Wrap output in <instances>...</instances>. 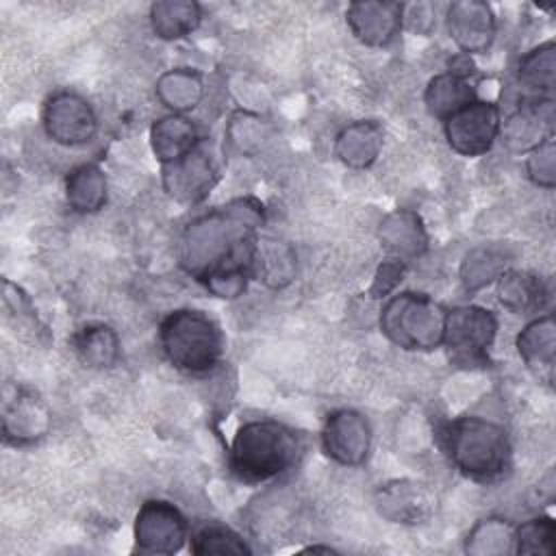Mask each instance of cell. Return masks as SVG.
Returning <instances> with one entry per match:
<instances>
[{
    "mask_svg": "<svg viewBox=\"0 0 556 556\" xmlns=\"http://www.w3.org/2000/svg\"><path fill=\"white\" fill-rule=\"evenodd\" d=\"M263 224L265 206L252 195L215 206L185 226L178 263L195 280L226 265H248L250 248Z\"/></svg>",
    "mask_w": 556,
    "mask_h": 556,
    "instance_id": "1",
    "label": "cell"
},
{
    "mask_svg": "<svg viewBox=\"0 0 556 556\" xmlns=\"http://www.w3.org/2000/svg\"><path fill=\"white\" fill-rule=\"evenodd\" d=\"M439 443L450 463L473 482H497L513 465L508 430L486 417L460 415L439 428Z\"/></svg>",
    "mask_w": 556,
    "mask_h": 556,
    "instance_id": "2",
    "label": "cell"
},
{
    "mask_svg": "<svg viewBox=\"0 0 556 556\" xmlns=\"http://www.w3.org/2000/svg\"><path fill=\"white\" fill-rule=\"evenodd\" d=\"M302 439L269 417L243 421L228 447V469L245 484H263L291 471L302 456Z\"/></svg>",
    "mask_w": 556,
    "mask_h": 556,
    "instance_id": "3",
    "label": "cell"
},
{
    "mask_svg": "<svg viewBox=\"0 0 556 556\" xmlns=\"http://www.w3.org/2000/svg\"><path fill=\"white\" fill-rule=\"evenodd\" d=\"M159 345L167 363L189 376L211 374L224 358L219 324L198 308H176L159 324Z\"/></svg>",
    "mask_w": 556,
    "mask_h": 556,
    "instance_id": "4",
    "label": "cell"
},
{
    "mask_svg": "<svg viewBox=\"0 0 556 556\" xmlns=\"http://www.w3.org/2000/svg\"><path fill=\"white\" fill-rule=\"evenodd\" d=\"M445 313L447 308L426 293L400 291L382 304L378 326L395 348L430 352L443 343Z\"/></svg>",
    "mask_w": 556,
    "mask_h": 556,
    "instance_id": "5",
    "label": "cell"
},
{
    "mask_svg": "<svg viewBox=\"0 0 556 556\" xmlns=\"http://www.w3.org/2000/svg\"><path fill=\"white\" fill-rule=\"evenodd\" d=\"M495 337L497 317L480 304H460L445 313L441 348H445L450 361L458 367H484Z\"/></svg>",
    "mask_w": 556,
    "mask_h": 556,
    "instance_id": "6",
    "label": "cell"
},
{
    "mask_svg": "<svg viewBox=\"0 0 556 556\" xmlns=\"http://www.w3.org/2000/svg\"><path fill=\"white\" fill-rule=\"evenodd\" d=\"M2 439L9 445L24 447L46 439L52 430V410L48 402L30 387L7 382L2 389Z\"/></svg>",
    "mask_w": 556,
    "mask_h": 556,
    "instance_id": "7",
    "label": "cell"
},
{
    "mask_svg": "<svg viewBox=\"0 0 556 556\" xmlns=\"http://www.w3.org/2000/svg\"><path fill=\"white\" fill-rule=\"evenodd\" d=\"M41 126L50 141L63 148H80L96 137L98 115L85 96L59 89L43 102Z\"/></svg>",
    "mask_w": 556,
    "mask_h": 556,
    "instance_id": "8",
    "label": "cell"
},
{
    "mask_svg": "<svg viewBox=\"0 0 556 556\" xmlns=\"http://www.w3.org/2000/svg\"><path fill=\"white\" fill-rule=\"evenodd\" d=\"M132 536L143 554H176L189 541V521L176 504L152 497L139 506Z\"/></svg>",
    "mask_w": 556,
    "mask_h": 556,
    "instance_id": "9",
    "label": "cell"
},
{
    "mask_svg": "<svg viewBox=\"0 0 556 556\" xmlns=\"http://www.w3.org/2000/svg\"><path fill=\"white\" fill-rule=\"evenodd\" d=\"M502 111L489 100H471L447 119H443V135L447 146L460 156L486 154L500 137Z\"/></svg>",
    "mask_w": 556,
    "mask_h": 556,
    "instance_id": "10",
    "label": "cell"
},
{
    "mask_svg": "<svg viewBox=\"0 0 556 556\" xmlns=\"http://www.w3.org/2000/svg\"><path fill=\"white\" fill-rule=\"evenodd\" d=\"M374 430L369 419L354 408H337L326 415L319 443L324 454L343 467H361L371 454Z\"/></svg>",
    "mask_w": 556,
    "mask_h": 556,
    "instance_id": "11",
    "label": "cell"
},
{
    "mask_svg": "<svg viewBox=\"0 0 556 556\" xmlns=\"http://www.w3.org/2000/svg\"><path fill=\"white\" fill-rule=\"evenodd\" d=\"M217 180L219 167L204 141L178 161L161 165L163 191L178 204H200L213 191Z\"/></svg>",
    "mask_w": 556,
    "mask_h": 556,
    "instance_id": "12",
    "label": "cell"
},
{
    "mask_svg": "<svg viewBox=\"0 0 556 556\" xmlns=\"http://www.w3.org/2000/svg\"><path fill=\"white\" fill-rule=\"evenodd\" d=\"M554 137V98H523L519 106L502 119L500 141L519 154Z\"/></svg>",
    "mask_w": 556,
    "mask_h": 556,
    "instance_id": "13",
    "label": "cell"
},
{
    "mask_svg": "<svg viewBox=\"0 0 556 556\" xmlns=\"http://www.w3.org/2000/svg\"><path fill=\"white\" fill-rule=\"evenodd\" d=\"M445 28L463 54H482L491 48L497 22L491 4L482 0H456L445 9Z\"/></svg>",
    "mask_w": 556,
    "mask_h": 556,
    "instance_id": "14",
    "label": "cell"
},
{
    "mask_svg": "<svg viewBox=\"0 0 556 556\" xmlns=\"http://www.w3.org/2000/svg\"><path fill=\"white\" fill-rule=\"evenodd\" d=\"M404 4L389 0H356L345 9V22L354 39L367 48H387L395 41L402 24Z\"/></svg>",
    "mask_w": 556,
    "mask_h": 556,
    "instance_id": "15",
    "label": "cell"
},
{
    "mask_svg": "<svg viewBox=\"0 0 556 556\" xmlns=\"http://www.w3.org/2000/svg\"><path fill=\"white\" fill-rule=\"evenodd\" d=\"M376 508L380 517L391 523L417 526L430 517L434 500L426 484L408 478H397L376 489Z\"/></svg>",
    "mask_w": 556,
    "mask_h": 556,
    "instance_id": "16",
    "label": "cell"
},
{
    "mask_svg": "<svg viewBox=\"0 0 556 556\" xmlns=\"http://www.w3.org/2000/svg\"><path fill=\"white\" fill-rule=\"evenodd\" d=\"M250 278L258 280L267 289H285L293 282L298 271L295 250L276 237H265L258 232L248 256Z\"/></svg>",
    "mask_w": 556,
    "mask_h": 556,
    "instance_id": "17",
    "label": "cell"
},
{
    "mask_svg": "<svg viewBox=\"0 0 556 556\" xmlns=\"http://www.w3.org/2000/svg\"><path fill=\"white\" fill-rule=\"evenodd\" d=\"M378 237L389 252V258L408 263L421 256L428 248V232L421 217L410 208H395L382 222Z\"/></svg>",
    "mask_w": 556,
    "mask_h": 556,
    "instance_id": "18",
    "label": "cell"
},
{
    "mask_svg": "<svg viewBox=\"0 0 556 556\" xmlns=\"http://www.w3.org/2000/svg\"><path fill=\"white\" fill-rule=\"evenodd\" d=\"M515 348L523 365L536 376L552 380L556 361V324L554 315L545 313L528 321L515 339Z\"/></svg>",
    "mask_w": 556,
    "mask_h": 556,
    "instance_id": "19",
    "label": "cell"
},
{
    "mask_svg": "<svg viewBox=\"0 0 556 556\" xmlns=\"http://www.w3.org/2000/svg\"><path fill=\"white\" fill-rule=\"evenodd\" d=\"M495 293L500 304L517 315L539 313L549 302V287L539 274L513 267L495 280Z\"/></svg>",
    "mask_w": 556,
    "mask_h": 556,
    "instance_id": "20",
    "label": "cell"
},
{
    "mask_svg": "<svg viewBox=\"0 0 556 556\" xmlns=\"http://www.w3.org/2000/svg\"><path fill=\"white\" fill-rule=\"evenodd\" d=\"M384 128L376 119H356L334 137L337 159L352 169L369 167L382 152Z\"/></svg>",
    "mask_w": 556,
    "mask_h": 556,
    "instance_id": "21",
    "label": "cell"
},
{
    "mask_svg": "<svg viewBox=\"0 0 556 556\" xmlns=\"http://www.w3.org/2000/svg\"><path fill=\"white\" fill-rule=\"evenodd\" d=\"M202 141L198 126L187 115L167 113L150 126V148L161 165L174 163Z\"/></svg>",
    "mask_w": 556,
    "mask_h": 556,
    "instance_id": "22",
    "label": "cell"
},
{
    "mask_svg": "<svg viewBox=\"0 0 556 556\" xmlns=\"http://www.w3.org/2000/svg\"><path fill=\"white\" fill-rule=\"evenodd\" d=\"M65 202L74 213L91 215L104 208L109 200L106 174L96 163H80L72 167L63 180Z\"/></svg>",
    "mask_w": 556,
    "mask_h": 556,
    "instance_id": "23",
    "label": "cell"
},
{
    "mask_svg": "<svg viewBox=\"0 0 556 556\" xmlns=\"http://www.w3.org/2000/svg\"><path fill=\"white\" fill-rule=\"evenodd\" d=\"M70 348L78 363L89 369H109L117 363L119 358V334L102 321L85 324L78 328L72 339Z\"/></svg>",
    "mask_w": 556,
    "mask_h": 556,
    "instance_id": "24",
    "label": "cell"
},
{
    "mask_svg": "<svg viewBox=\"0 0 556 556\" xmlns=\"http://www.w3.org/2000/svg\"><path fill=\"white\" fill-rule=\"evenodd\" d=\"M156 100L176 115L193 111L204 98V78L193 67H172L156 78Z\"/></svg>",
    "mask_w": 556,
    "mask_h": 556,
    "instance_id": "25",
    "label": "cell"
},
{
    "mask_svg": "<svg viewBox=\"0 0 556 556\" xmlns=\"http://www.w3.org/2000/svg\"><path fill=\"white\" fill-rule=\"evenodd\" d=\"M478 93L471 85V80L463 74H456L452 70L441 72L428 80V87L424 91V104L426 111L437 119H447L452 113L476 100Z\"/></svg>",
    "mask_w": 556,
    "mask_h": 556,
    "instance_id": "26",
    "label": "cell"
},
{
    "mask_svg": "<svg viewBox=\"0 0 556 556\" xmlns=\"http://www.w3.org/2000/svg\"><path fill=\"white\" fill-rule=\"evenodd\" d=\"M150 28L163 41H178L202 22V7L195 0H159L150 4Z\"/></svg>",
    "mask_w": 556,
    "mask_h": 556,
    "instance_id": "27",
    "label": "cell"
},
{
    "mask_svg": "<svg viewBox=\"0 0 556 556\" xmlns=\"http://www.w3.org/2000/svg\"><path fill=\"white\" fill-rule=\"evenodd\" d=\"M517 80L526 89V98H552L556 85V43L552 39L519 59Z\"/></svg>",
    "mask_w": 556,
    "mask_h": 556,
    "instance_id": "28",
    "label": "cell"
},
{
    "mask_svg": "<svg viewBox=\"0 0 556 556\" xmlns=\"http://www.w3.org/2000/svg\"><path fill=\"white\" fill-rule=\"evenodd\" d=\"M269 124L254 111L237 109L224 126V150L232 156H256L269 141Z\"/></svg>",
    "mask_w": 556,
    "mask_h": 556,
    "instance_id": "29",
    "label": "cell"
},
{
    "mask_svg": "<svg viewBox=\"0 0 556 556\" xmlns=\"http://www.w3.org/2000/svg\"><path fill=\"white\" fill-rule=\"evenodd\" d=\"M508 269V254L495 245L471 248L460 261V282L465 291L473 293L493 285Z\"/></svg>",
    "mask_w": 556,
    "mask_h": 556,
    "instance_id": "30",
    "label": "cell"
},
{
    "mask_svg": "<svg viewBox=\"0 0 556 556\" xmlns=\"http://www.w3.org/2000/svg\"><path fill=\"white\" fill-rule=\"evenodd\" d=\"M515 526L502 517H484L473 523L465 539V552L473 556H504L513 554Z\"/></svg>",
    "mask_w": 556,
    "mask_h": 556,
    "instance_id": "31",
    "label": "cell"
},
{
    "mask_svg": "<svg viewBox=\"0 0 556 556\" xmlns=\"http://www.w3.org/2000/svg\"><path fill=\"white\" fill-rule=\"evenodd\" d=\"M189 549L195 556L252 554V547L248 545L243 534H239L235 528L219 521H206V523H200L195 530H191Z\"/></svg>",
    "mask_w": 556,
    "mask_h": 556,
    "instance_id": "32",
    "label": "cell"
},
{
    "mask_svg": "<svg viewBox=\"0 0 556 556\" xmlns=\"http://www.w3.org/2000/svg\"><path fill=\"white\" fill-rule=\"evenodd\" d=\"M556 549V523L552 517L541 515L515 526L513 554H545L552 556Z\"/></svg>",
    "mask_w": 556,
    "mask_h": 556,
    "instance_id": "33",
    "label": "cell"
},
{
    "mask_svg": "<svg viewBox=\"0 0 556 556\" xmlns=\"http://www.w3.org/2000/svg\"><path fill=\"white\" fill-rule=\"evenodd\" d=\"M250 280L248 265H226L202 276L198 282L219 300H237L243 295Z\"/></svg>",
    "mask_w": 556,
    "mask_h": 556,
    "instance_id": "34",
    "label": "cell"
},
{
    "mask_svg": "<svg viewBox=\"0 0 556 556\" xmlns=\"http://www.w3.org/2000/svg\"><path fill=\"white\" fill-rule=\"evenodd\" d=\"M526 176L541 189H554L556 185V141L545 139L532 148L526 156Z\"/></svg>",
    "mask_w": 556,
    "mask_h": 556,
    "instance_id": "35",
    "label": "cell"
},
{
    "mask_svg": "<svg viewBox=\"0 0 556 556\" xmlns=\"http://www.w3.org/2000/svg\"><path fill=\"white\" fill-rule=\"evenodd\" d=\"M404 271H406V263H402V261H397V258H387V261L378 267L369 293H371L374 298H387V295L397 287V282H402Z\"/></svg>",
    "mask_w": 556,
    "mask_h": 556,
    "instance_id": "36",
    "label": "cell"
},
{
    "mask_svg": "<svg viewBox=\"0 0 556 556\" xmlns=\"http://www.w3.org/2000/svg\"><path fill=\"white\" fill-rule=\"evenodd\" d=\"M402 24H406L410 30H417L421 35L430 33L432 26H434V7L430 2L404 4Z\"/></svg>",
    "mask_w": 556,
    "mask_h": 556,
    "instance_id": "37",
    "label": "cell"
},
{
    "mask_svg": "<svg viewBox=\"0 0 556 556\" xmlns=\"http://www.w3.org/2000/svg\"><path fill=\"white\" fill-rule=\"evenodd\" d=\"M304 552H326V554H330V552H334V549L328 547V545H311V547H306Z\"/></svg>",
    "mask_w": 556,
    "mask_h": 556,
    "instance_id": "38",
    "label": "cell"
}]
</instances>
